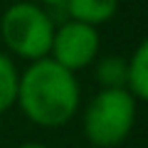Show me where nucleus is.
I'll list each match as a JSON object with an SVG mask.
<instances>
[{"label": "nucleus", "mask_w": 148, "mask_h": 148, "mask_svg": "<svg viewBox=\"0 0 148 148\" xmlns=\"http://www.w3.org/2000/svg\"><path fill=\"white\" fill-rule=\"evenodd\" d=\"M138 101L126 89H99L84 109V136L96 148H116L136 123Z\"/></svg>", "instance_id": "2"}, {"label": "nucleus", "mask_w": 148, "mask_h": 148, "mask_svg": "<svg viewBox=\"0 0 148 148\" xmlns=\"http://www.w3.org/2000/svg\"><path fill=\"white\" fill-rule=\"evenodd\" d=\"M52 35V15L47 12V8L37 5L32 0L12 3L0 17V40L12 54L30 62L49 57Z\"/></svg>", "instance_id": "3"}, {"label": "nucleus", "mask_w": 148, "mask_h": 148, "mask_svg": "<svg viewBox=\"0 0 148 148\" xmlns=\"http://www.w3.org/2000/svg\"><path fill=\"white\" fill-rule=\"evenodd\" d=\"M126 91L136 101L148 99V42H138L133 54L126 59Z\"/></svg>", "instance_id": "6"}, {"label": "nucleus", "mask_w": 148, "mask_h": 148, "mask_svg": "<svg viewBox=\"0 0 148 148\" xmlns=\"http://www.w3.org/2000/svg\"><path fill=\"white\" fill-rule=\"evenodd\" d=\"M69 20L99 27L109 22L119 10V0H64Z\"/></svg>", "instance_id": "5"}, {"label": "nucleus", "mask_w": 148, "mask_h": 148, "mask_svg": "<svg viewBox=\"0 0 148 148\" xmlns=\"http://www.w3.org/2000/svg\"><path fill=\"white\" fill-rule=\"evenodd\" d=\"M96 82L101 89H126V59L109 54L96 62Z\"/></svg>", "instance_id": "7"}, {"label": "nucleus", "mask_w": 148, "mask_h": 148, "mask_svg": "<svg viewBox=\"0 0 148 148\" xmlns=\"http://www.w3.org/2000/svg\"><path fill=\"white\" fill-rule=\"evenodd\" d=\"M32 3H37V5H42V8H57V5H64V0H32Z\"/></svg>", "instance_id": "9"}, {"label": "nucleus", "mask_w": 148, "mask_h": 148, "mask_svg": "<svg viewBox=\"0 0 148 148\" xmlns=\"http://www.w3.org/2000/svg\"><path fill=\"white\" fill-rule=\"evenodd\" d=\"M82 104V89L77 74L59 67L49 57L30 62L17 74L15 106L35 126L59 128L74 119Z\"/></svg>", "instance_id": "1"}, {"label": "nucleus", "mask_w": 148, "mask_h": 148, "mask_svg": "<svg viewBox=\"0 0 148 148\" xmlns=\"http://www.w3.org/2000/svg\"><path fill=\"white\" fill-rule=\"evenodd\" d=\"M99 47H101V37L96 27L77 20H67L59 27H54L49 59L57 62L59 67L69 69L72 74H77L86 69L89 64H94Z\"/></svg>", "instance_id": "4"}, {"label": "nucleus", "mask_w": 148, "mask_h": 148, "mask_svg": "<svg viewBox=\"0 0 148 148\" xmlns=\"http://www.w3.org/2000/svg\"><path fill=\"white\" fill-rule=\"evenodd\" d=\"M17 148H49V146H45V143H22Z\"/></svg>", "instance_id": "10"}, {"label": "nucleus", "mask_w": 148, "mask_h": 148, "mask_svg": "<svg viewBox=\"0 0 148 148\" xmlns=\"http://www.w3.org/2000/svg\"><path fill=\"white\" fill-rule=\"evenodd\" d=\"M15 94H17V69L8 54L0 52V116L10 106H15Z\"/></svg>", "instance_id": "8"}]
</instances>
